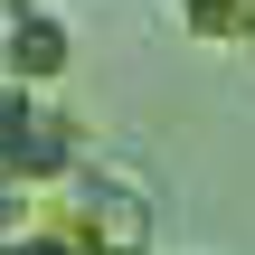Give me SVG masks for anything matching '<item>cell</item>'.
Wrapping results in <instances>:
<instances>
[{
	"instance_id": "obj_3",
	"label": "cell",
	"mask_w": 255,
	"mask_h": 255,
	"mask_svg": "<svg viewBox=\"0 0 255 255\" xmlns=\"http://www.w3.org/2000/svg\"><path fill=\"white\" fill-rule=\"evenodd\" d=\"M66 57H76V28L57 19V9H38V0H9L0 9V76L9 85H57L66 76Z\"/></svg>"
},
{
	"instance_id": "obj_5",
	"label": "cell",
	"mask_w": 255,
	"mask_h": 255,
	"mask_svg": "<svg viewBox=\"0 0 255 255\" xmlns=\"http://www.w3.org/2000/svg\"><path fill=\"white\" fill-rule=\"evenodd\" d=\"M246 57H255V28H246Z\"/></svg>"
},
{
	"instance_id": "obj_6",
	"label": "cell",
	"mask_w": 255,
	"mask_h": 255,
	"mask_svg": "<svg viewBox=\"0 0 255 255\" xmlns=\"http://www.w3.org/2000/svg\"><path fill=\"white\" fill-rule=\"evenodd\" d=\"M66 255H95V246H66Z\"/></svg>"
},
{
	"instance_id": "obj_4",
	"label": "cell",
	"mask_w": 255,
	"mask_h": 255,
	"mask_svg": "<svg viewBox=\"0 0 255 255\" xmlns=\"http://www.w3.org/2000/svg\"><path fill=\"white\" fill-rule=\"evenodd\" d=\"M227 9H246V19H255V0H227Z\"/></svg>"
},
{
	"instance_id": "obj_1",
	"label": "cell",
	"mask_w": 255,
	"mask_h": 255,
	"mask_svg": "<svg viewBox=\"0 0 255 255\" xmlns=\"http://www.w3.org/2000/svg\"><path fill=\"white\" fill-rule=\"evenodd\" d=\"M76 170H85L76 123H66L38 85H9V76H0V180H9V189H66Z\"/></svg>"
},
{
	"instance_id": "obj_2",
	"label": "cell",
	"mask_w": 255,
	"mask_h": 255,
	"mask_svg": "<svg viewBox=\"0 0 255 255\" xmlns=\"http://www.w3.org/2000/svg\"><path fill=\"white\" fill-rule=\"evenodd\" d=\"M57 246H95V255H151V199L114 170H76L57 218H47Z\"/></svg>"
}]
</instances>
